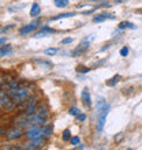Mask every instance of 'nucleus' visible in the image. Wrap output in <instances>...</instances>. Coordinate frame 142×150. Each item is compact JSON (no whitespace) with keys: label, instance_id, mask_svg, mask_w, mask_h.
<instances>
[{"label":"nucleus","instance_id":"7c9ffc66","mask_svg":"<svg viewBox=\"0 0 142 150\" xmlns=\"http://www.w3.org/2000/svg\"><path fill=\"white\" fill-rule=\"evenodd\" d=\"M6 41H7V38H4V37H1V40H0V42H1V45H4V44H6Z\"/></svg>","mask_w":142,"mask_h":150},{"label":"nucleus","instance_id":"6ab92c4d","mask_svg":"<svg viewBox=\"0 0 142 150\" xmlns=\"http://www.w3.org/2000/svg\"><path fill=\"white\" fill-rule=\"evenodd\" d=\"M89 71H92V68L85 67V66H78V67H77V72H78V74H86V72H89Z\"/></svg>","mask_w":142,"mask_h":150},{"label":"nucleus","instance_id":"6e6552de","mask_svg":"<svg viewBox=\"0 0 142 150\" xmlns=\"http://www.w3.org/2000/svg\"><path fill=\"white\" fill-rule=\"evenodd\" d=\"M37 112H38V107H37V104H29L28 107H26V109L23 111V113L30 119L33 115H36Z\"/></svg>","mask_w":142,"mask_h":150},{"label":"nucleus","instance_id":"f3484780","mask_svg":"<svg viewBox=\"0 0 142 150\" xmlns=\"http://www.w3.org/2000/svg\"><path fill=\"white\" fill-rule=\"evenodd\" d=\"M44 127V137L48 138L52 135V131H53V126L52 124H47V126H43Z\"/></svg>","mask_w":142,"mask_h":150},{"label":"nucleus","instance_id":"412c9836","mask_svg":"<svg viewBox=\"0 0 142 150\" xmlns=\"http://www.w3.org/2000/svg\"><path fill=\"white\" fill-rule=\"evenodd\" d=\"M44 53L47 56H53L55 53H58V48H48V49L44 51Z\"/></svg>","mask_w":142,"mask_h":150},{"label":"nucleus","instance_id":"39448f33","mask_svg":"<svg viewBox=\"0 0 142 150\" xmlns=\"http://www.w3.org/2000/svg\"><path fill=\"white\" fill-rule=\"evenodd\" d=\"M55 33H58V30H53V29H51L49 26H43L38 32L36 33L34 37L36 38H43V37H47V36H49V34H55Z\"/></svg>","mask_w":142,"mask_h":150},{"label":"nucleus","instance_id":"a211bd4d","mask_svg":"<svg viewBox=\"0 0 142 150\" xmlns=\"http://www.w3.org/2000/svg\"><path fill=\"white\" fill-rule=\"evenodd\" d=\"M19 82H18V79H8L7 82V87H19Z\"/></svg>","mask_w":142,"mask_h":150},{"label":"nucleus","instance_id":"f03ea898","mask_svg":"<svg viewBox=\"0 0 142 150\" xmlns=\"http://www.w3.org/2000/svg\"><path fill=\"white\" fill-rule=\"evenodd\" d=\"M111 108H107L105 111H101L99 112V117H97V123H96V128H97V131L99 132H101V131L104 130V126H105V120H107V116H108V113H109Z\"/></svg>","mask_w":142,"mask_h":150},{"label":"nucleus","instance_id":"cd10ccee","mask_svg":"<svg viewBox=\"0 0 142 150\" xmlns=\"http://www.w3.org/2000/svg\"><path fill=\"white\" fill-rule=\"evenodd\" d=\"M123 137H124V134H123V132H119V134L114 138V139H115V142H120V141L123 139Z\"/></svg>","mask_w":142,"mask_h":150},{"label":"nucleus","instance_id":"0eeeda50","mask_svg":"<svg viewBox=\"0 0 142 150\" xmlns=\"http://www.w3.org/2000/svg\"><path fill=\"white\" fill-rule=\"evenodd\" d=\"M115 16L112 15V14H109V12H103V14H99V15L93 16V22L94 23H101V22H104V21L107 19H114Z\"/></svg>","mask_w":142,"mask_h":150},{"label":"nucleus","instance_id":"b1692460","mask_svg":"<svg viewBox=\"0 0 142 150\" xmlns=\"http://www.w3.org/2000/svg\"><path fill=\"white\" fill-rule=\"evenodd\" d=\"M25 4H19V6H11V7H8V11L10 12H14V11H18L21 8H23Z\"/></svg>","mask_w":142,"mask_h":150},{"label":"nucleus","instance_id":"bb28decb","mask_svg":"<svg viewBox=\"0 0 142 150\" xmlns=\"http://www.w3.org/2000/svg\"><path fill=\"white\" fill-rule=\"evenodd\" d=\"M71 42H72V38H71V37H67V38L62 40V45H67V44H71Z\"/></svg>","mask_w":142,"mask_h":150},{"label":"nucleus","instance_id":"c85d7f7f","mask_svg":"<svg viewBox=\"0 0 142 150\" xmlns=\"http://www.w3.org/2000/svg\"><path fill=\"white\" fill-rule=\"evenodd\" d=\"M14 28V25H10V26H6V28H3L1 29V33H6V32H8L10 29H12Z\"/></svg>","mask_w":142,"mask_h":150},{"label":"nucleus","instance_id":"1a4fd4ad","mask_svg":"<svg viewBox=\"0 0 142 150\" xmlns=\"http://www.w3.org/2000/svg\"><path fill=\"white\" fill-rule=\"evenodd\" d=\"M34 62L37 64H40L43 68H45V70H51L52 67H53V64L49 62V60H40V59H34Z\"/></svg>","mask_w":142,"mask_h":150},{"label":"nucleus","instance_id":"473e14b6","mask_svg":"<svg viewBox=\"0 0 142 150\" xmlns=\"http://www.w3.org/2000/svg\"><path fill=\"white\" fill-rule=\"evenodd\" d=\"M141 78H142V75H141Z\"/></svg>","mask_w":142,"mask_h":150},{"label":"nucleus","instance_id":"4468645a","mask_svg":"<svg viewBox=\"0 0 142 150\" xmlns=\"http://www.w3.org/2000/svg\"><path fill=\"white\" fill-rule=\"evenodd\" d=\"M119 81H120V75L116 74L115 76H112V78H111L109 81H107L105 85H107V86H109V87H114L115 85H116V83L119 82Z\"/></svg>","mask_w":142,"mask_h":150},{"label":"nucleus","instance_id":"dca6fc26","mask_svg":"<svg viewBox=\"0 0 142 150\" xmlns=\"http://www.w3.org/2000/svg\"><path fill=\"white\" fill-rule=\"evenodd\" d=\"M53 3H55V7L64 8V7H67V6H68L70 0H53Z\"/></svg>","mask_w":142,"mask_h":150},{"label":"nucleus","instance_id":"5701e85b","mask_svg":"<svg viewBox=\"0 0 142 150\" xmlns=\"http://www.w3.org/2000/svg\"><path fill=\"white\" fill-rule=\"evenodd\" d=\"M70 142L72 146H78L79 143H81V139H79V137H72V138L70 139Z\"/></svg>","mask_w":142,"mask_h":150},{"label":"nucleus","instance_id":"c756f323","mask_svg":"<svg viewBox=\"0 0 142 150\" xmlns=\"http://www.w3.org/2000/svg\"><path fill=\"white\" fill-rule=\"evenodd\" d=\"M75 149H77V150H83V149H85V145H81V143H79L78 146H75Z\"/></svg>","mask_w":142,"mask_h":150},{"label":"nucleus","instance_id":"aec40b11","mask_svg":"<svg viewBox=\"0 0 142 150\" xmlns=\"http://www.w3.org/2000/svg\"><path fill=\"white\" fill-rule=\"evenodd\" d=\"M68 113H70L71 116H75V117H77V116L81 113V111H79V108H77V107H71L70 109H68Z\"/></svg>","mask_w":142,"mask_h":150},{"label":"nucleus","instance_id":"9d476101","mask_svg":"<svg viewBox=\"0 0 142 150\" xmlns=\"http://www.w3.org/2000/svg\"><path fill=\"white\" fill-rule=\"evenodd\" d=\"M118 29L119 30H123V29H131V30H134L135 25L129 22V21H123V22H120V23L118 25Z\"/></svg>","mask_w":142,"mask_h":150},{"label":"nucleus","instance_id":"4be33fe9","mask_svg":"<svg viewBox=\"0 0 142 150\" xmlns=\"http://www.w3.org/2000/svg\"><path fill=\"white\" fill-rule=\"evenodd\" d=\"M71 139V131L70 130H64L63 131V141L64 142H68Z\"/></svg>","mask_w":142,"mask_h":150},{"label":"nucleus","instance_id":"20e7f679","mask_svg":"<svg viewBox=\"0 0 142 150\" xmlns=\"http://www.w3.org/2000/svg\"><path fill=\"white\" fill-rule=\"evenodd\" d=\"M22 135H25L23 132H22V128L14 127V128H11V130H8L7 132H6V138H7L8 141H16V139H19Z\"/></svg>","mask_w":142,"mask_h":150},{"label":"nucleus","instance_id":"f8f14e48","mask_svg":"<svg viewBox=\"0 0 142 150\" xmlns=\"http://www.w3.org/2000/svg\"><path fill=\"white\" fill-rule=\"evenodd\" d=\"M11 52H12L11 45H1V49H0V56H1V57H6V56L11 55Z\"/></svg>","mask_w":142,"mask_h":150},{"label":"nucleus","instance_id":"a878e982","mask_svg":"<svg viewBox=\"0 0 142 150\" xmlns=\"http://www.w3.org/2000/svg\"><path fill=\"white\" fill-rule=\"evenodd\" d=\"M86 117H87L86 115L83 113V112H81V113H79L78 116H77V120H78V122H81V123H82V122H85V120H86Z\"/></svg>","mask_w":142,"mask_h":150},{"label":"nucleus","instance_id":"ddd939ff","mask_svg":"<svg viewBox=\"0 0 142 150\" xmlns=\"http://www.w3.org/2000/svg\"><path fill=\"white\" fill-rule=\"evenodd\" d=\"M40 12H41V8H40L38 3H33L32 8H30V15H32L33 18H36V16L40 15Z\"/></svg>","mask_w":142,"mask_h":150},{"label":"nucleus","instance_id":"7ed1b4c3","mask_svg":"<svg viewBox=\"0 0 142 150\" xmlns=\"http://www.w3.org/2000/svg\"><path fill=\"white\" fill-rule=\"evenodd\" d=\"M41 25V22H40V19L34 21V22H32V23L26 25V26H23V28L19 29V34L21 36H26V34H29V33L34 32L36 29H38V26Z\"/></svg>","mask_w":142,"mask_h":150},{"label":"nucleus","instance_id":"9b49d317","mask_svg":"<svg viewBox=\"0 0 142 150\" xmlns=\"http://www.w3.org/2000/svg\"><path fill=\"white\" fill-rule=\"evenodd\" d=\"M77 14L75 12H64V14H59V15L56 16H52L51 21H59V19H64V18H72V16H75Z\"/></svg>","mask_w":142,"mask_h":150},{"label":"nucleus","instance_id":"393cba45","mask_svg":"<svg viewBox=\"0 0 142 150\" xmlns=\"http://www.w3.org/2000/svg\"><path fill=\"white\" fill-rule=\"evenodd\" d=\"M129 47H123L122 49H120V56H122V57H126L127 55H129Z\"/></svg>","mask_w":142,"mask_h":150},{"label":"nucleus","instance_id":"f257e3e1","mask_svg":"<svg viewBox=\"0 0 142 150\" xmlns=\"http://www.w3.org/2000/svg\"><path fill=\"white\" fill-rule=\"evenodd\" d=\"M94 36L96 34H89V36L85 37V38L79 42V47L71 52V56H78V55H81V53H85V52L89 49V47H90L92 41L94 40Z\"/></svg>","mask_w":142,"mask_h":150},{"label":"nucleus","instance_id":"423d86ee","mask_svg":"<svg viewBox=\"0 0 142 150\" xmlns=\"http://www.w3.org/2000/svg\"><path fill=\"white\" fill-rule=\"evenodd\" d=\"M81 98H82L83 104L86 105V107L90 108L92 107V96H90V91H89V89H82V93H81Z\"/></svg>","mask_w":142,"mask_h":150},{"label":"nucleus","instance_id":"2eb2a0df","mask_svg":"<svg viewBox=\"0 0 142 150\" xmlns=\"http://www.w3.org/2000/svg\"><path fill=\"white\" fill-rule=\"evenodd\" d=\"M38 113L41 115V116H44V117H48L49 116V108L47 107V105H41V107L38 108Z\"/></svg>","mask_w":142,"mask_h":150},{"label":"nucleus","instance_id":"2f4dec72","mask_svg":"<svg viewBox=\"0 0 142 150\" xmlns=\"http://www.w3.org/2000/svg\"><path fill=\"white\" fill-rule=\"evenodd\" d=\"M123 0H115V4H120Z\"/></svg>","mask_w":142,"mask_h":150}]
</instances>
